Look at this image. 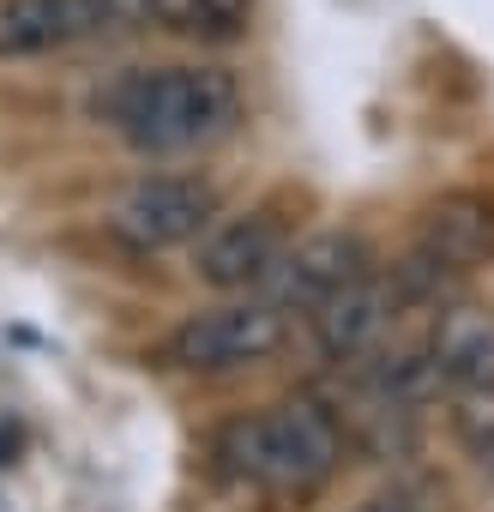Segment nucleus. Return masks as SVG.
Segmentation results:
<instances>
[{
	"instance_id": "obj_1",
	"label": "nucleus",
	"mask_w": 494,
	"mask_h": 512,
	"mask_svg": "<svg viewBox=\"0 0 494 512\" xmlns=\"http://www.w3.org/2000/svg\"><path fill=\"white\" fill-rule=\"evenodd\" d=\"M97 115L139 157H181L229 139L241 127V85L211 61L121 67L97 91Z\"/></svg>"
},
{
	"instance_id": "obj_2",
	"label": "nucleus",
	"mask_w": 494,
	"mask_h": 512,
	"mask_svg": "<svg viewBox=\"0 0 494 512\" xmlns=\"http://www.w3.org/2000/svg\"><path fill=\"white\" fill-rule=\"evenodd\" d=\"M217 470L266 488V494H314L332 482V470L344 464V422L326 398L296 392L260 416H241L217 434L211 446Z\"/></svg>"
},
{
	"instance_id": "obj_3",
	"label": "nucleus",
	"mask_w": 494,
	"mask_h": 512,
	"mask_svg": "<svg viewBox=\"0 0 494 512\" xmlns=\"http://www.w3.org/2000/svg\"><path fill=\"white\" fill-rule=\"evenodd\" d=\"M284 320L290 314H278L272 302H254V296L223 302V308H199L169 332L163 356L187 374H235V368H254V362L278 356V344L290 332Z\"/></svg>"
},
{
	"instance_id": "obj_4",
	"label": "nucleus",
	"mask_w": 494,
	"mask_h": 512,
	"mask_svg": "<svg viewBox=\"0 0 494 512\" xmlns=\"http://www.w3.org/2000/svg\"><path fill=\"white\" fill-rule=\"evenodd\" d=\"M211 217H217L211 181H199V175H145L109 205L103 223L127 253H169V247L193 241L199 229H211Z\"/></svg>"
},
{
	"instance_id": "obj_5",
	"label": "nucleus",
	"mask_w": 494,
	"mask_h": 512,
	"mask_svg": "<svg viewBox=\"0 0 494 512\" xmlns=\"http://www.w3.org/2000/svg\"><path fill=\"white\" fill-rule=\"evenodd\" d=\"M127 0H0V61H37L127 25Z\"/></svg>"
},
{
	"instance_id": "obj_6",
	"label": "nucleus",
	"mask_w": 494,
	"mask_h": 512,
	"mask_svg": "<svg viewBox=\"0 0 494 512\" xmlns=\"http://www.w3.org/2000/svg\"><path fill=\"white\" fill-rule=\"evenodd\" d=\"M362 278H374V253L356 229H320L302 247L284 253V266L272 272V308L278 314H320L326 302H338L344 290H356Z\"/></svg>"
},
{
	"instance_id": "obj_7",
	"label": "nucleus",
	"mask_w": 494,
	"mask_h": 512,
	"mask_svg": "<svg viewBox=\"0 0 494 512\" xmlns=\"http://www.w3.org/2000/svg\"><path fill=\"white\" fill-rule=\"evenodd\" d=\"M284 253H290V235L272 211H235L205 229L193 272H199V284H211L223 296H247L254 284H272Z\"/></svg>"
},
{
	"instance_id": "obj_8",
	"label": "nucleus",
	"mask_w": 494,
	"mask_h": 512,
	"mask_svg": "<svg viewBox=\"0 0 494 512\" xmlns=\"http://www.w3.org/2000/svg\"><path fill=\"white\" fill-rule=\"evenodd\" d=\"M422 253H434V260L464 278L476 266L494 260V205L482 193H440L428 211H422Z\"/></svg>"
},
{
	"instance_id": "obj_9",
	"label": "nucleus",
	"mask_w": 494,
	"mask_h": 512,
	"mask_svg": "<svg viewBox=\"0 0 494 512\" xmlns=\"http://www.w3.org/2000/svg\"><path fill=\"white\" fill-rule=\"evenodd\" d=\"M428 362H434V380H446L452 392L488 398L494 392V320L476 308H440Z\"/></svg>"
},
{
	"instance_id": "obj_10",
	"label": "nucleus",
	"mask_w": 494,
	"mask_h": 512,
	"mask_svg": "<svg viewBox=\"0 0 494 512\" xmlns=\"http://www.w3.org/2000/svg\"><path fill=\"white\" fill-rule=\"evenodd\" d=\"M392 314H398L392 284H386V278H362L356 290H344L338 302H326V308L314 314V344H320L332 362H362V356L386 338Z\"/></svg>"
},
{
	"instance_id": "obj_11",
	"label": "nucleus",
	"mask_w": 494,
	"mask_h": 512,
	"mask_svg": "<svg viewBox=\"0 0 494 512\" xmlns=\"http://www.w3.org/2000/svg\"><path fill=\"white\" fill-rule=\"evenodd\" d=\"M127 13L187 43H235L254 19V0H127Z\"/></svg>"
},
{
	"instance_id": "obj_12",
	"label": "nucleus",
	"mask_w": 494,
	"mask_h": 512,
	"mask_svg": "<svg viewBox=\"0 0 494 512\" xmlns=\"http://www.w3.org/2000/svg\"><path fill=\"white\" fill-rule=\"evenodd\" d=\"M458 440L470 446L476 470L494 476V404H470V410H458Z\"/></svg>"
},
{
	"instance_id": "obj_13",
	"label": "nucleus",
	"mask_w": 494,
	"mask_h": 512,
	"mask_svg": "<svg viewBox=\"0 0 494 512\" xmlns=\"http://www.w3.org/2000/svg\"><path fill=\"white\" fill-rule=\"evenodd\" d=\"M356 512H422V506H416V494H410V488H386V494L362 500Z\"/></svg>"
},
{
	"instance_id": "obj_14",
	"label": "nucleus",
	"mask_w": 494,
	"mask_h": 512,
	"mask_svg": "<svg viewBox=\"0 0 494 512\" xmlns=\"http://www.w3.org/2000/svg\"><path fill=\"white\" fill-rule=\"evenodd\" d=\"M13 446H19V434H13L7 422H0V464H13Z\"/></svg>"
}]
</instances>
